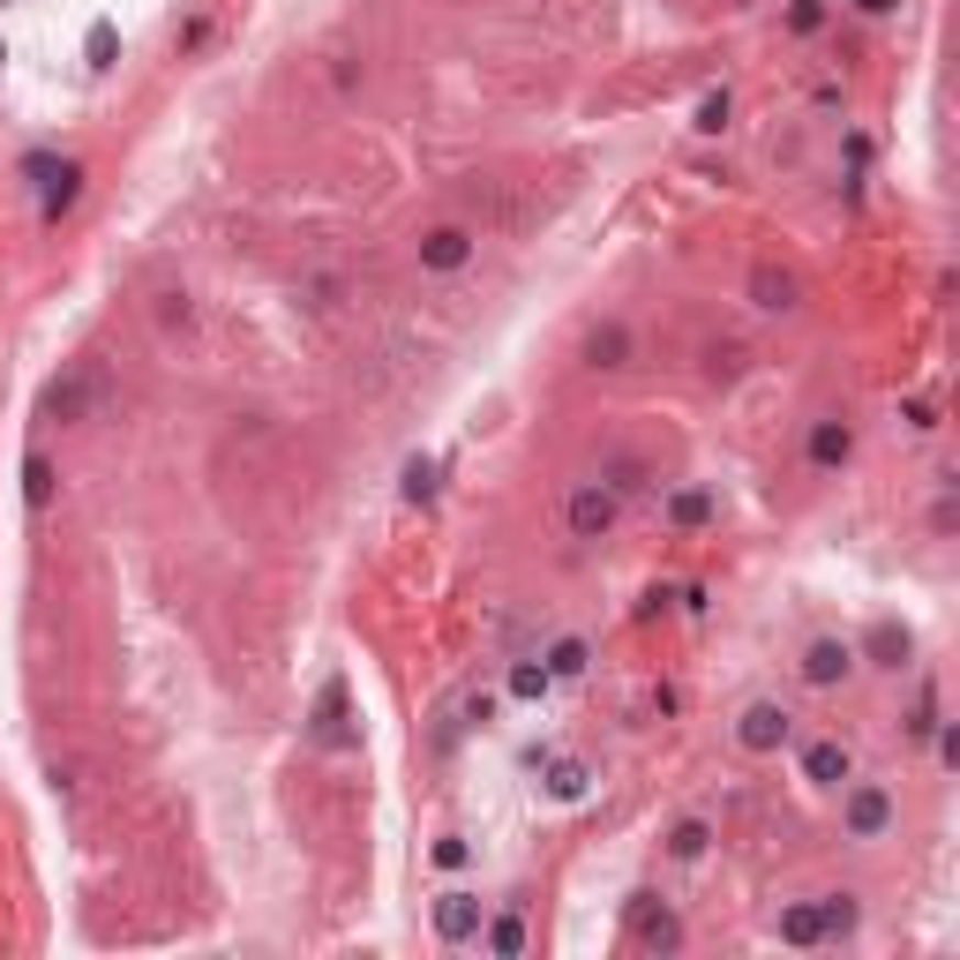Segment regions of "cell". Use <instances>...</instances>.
Returning <instances> with one entry per match:
<instances>
[{"mask_svg":"<svg viewBox=\"0 0 960 960\" xmlns=\"http://www.w3.org/2000/svg\"><path fill=\"white\" fill-rule=\"evenodd\" d=\"M578 669H585V645H578V638H563V645L548 653V675H578Z\"/></svg>","mask_w":960,"mask_h":960,"instance_id":"18","label":"cell"},{"mask_svg":"<svg viewBox=\"0 0 960 960\" xmlns=\"http://www.w3.org/2000/svg\"><path fill=\"white\" fill-rule=\"evenodd\" d=\"M848 923H856V901H826V938H834V930H848Z\"/></svg>","mask_w":960,"mask_h":960,"instance_id":"22","label":"cell"},{"mask_svg":"<svg viewBox=\"0 0 960 960\" xmlns=\"http://www.w3.org/2000/svg\"><path fill=\"white\" fill-rule=\"evenodd\" d=\"M848 451H856V428H848V420H818V428H810V465H848Z\"/></svg>","mask_w":960,"mask_h":960,"instance_id":"9","label":"cell"},{"mask_svg":"<svg viewBox=\"0 0 960 960\" xmlns=\"http://www.w3.org/2000/svg\"><path fill=\"white\" fill-rule=\"evenodd\" d=\"M803 773H810L818 788H848V773H856V758H848V743H834V736H818V743L803 751Z\"/></svg>","mask_w":960,"mask_h":960,"instance_id":"5","label":"cell"},{"mask_svg":"<svg viewBox=\"0 0 960 960\" xmlns=\"http://www.w3.org/2000/svg\"><path fill=\"white\" fill-rule=\"evenodd\" d=\"M706 518H713L706 488H683V496H675V526H706Z\"/></svg>","mask_w":960,"mask_h":960,"instance_id":"13","label":"cell"},{"mask_svg":"<svg viewBox=\"0 0 960 960\" xmlns=\"http://www.w3.org/2000/svg\"><path fill=\"white\" fill-rule=\"evenodd\" d=\"M413 255H420V271H443V278H451V271L473 263V225H428L413 241Z\"/></svg>","mask_w":960,"mask_h":960,"instance_id":"2","label":"cell"},{"mask_svg":"<svg viewBox=\"0 0 960 960\" xmlns=\"http://www.w3.org/2000/svg\"><path fill=\"white\" fill-rule=\"evenodd\" d=\"M23 496H31V510H45V496H53V465H45V459L23 465Z\"/></svg>","mask_w":960,"mask_h":960,"instance_id":"14","label":"cell"},{"mask_svg":"<svg viewBox=\"0 0 960 960\" xmlns=\"http://www.w3.org/2000/svg\"><path fill=\"white\" fill-rule=\"evenodd\" d=\"M541 691H548V669H533V661L510 669V698H541Z\"/></svg>","mask_w":960,"mask_h":960,"instance_id":"16","label":"cell"},{"mask_svg":"<svg viewBox=\"0 0 960 960\" xmlns=\"http://www.w3.org/2000/svg\"><path fill=\"white\" fill-rule=\"evenodd\" d=\"M428 496H435V465L413 459V465H406V503H428Z\"/></svg>","mask_w":960,"mask_h":960,"instance_id":"17","label":"cell"},{"mask_svg":"<svg viewBox=\"0 0 960 960\" xmlns=\"http://www.w3.org/2000/svg\"><path fill=\"white\" fill-rule=\"evenodd\" d=\"M90 68H113V23L90 31Z\"/></svg>","mask_w":960,"mask_h":960,"instance_id":"21","label":"cell"},{"mask_svg":"<svg viewBox=\"0 0 960 960\" xmlns=\"http://www.w3.org/2000/svg\"><path fill=\"white\" fill-rule=\"evenodd\" d=\"M548 795H563V803H578V795H585V765H578V758H555V765H548Z\"/></svg>","mask_w":960,"mask_h":960,"instance_id":"12","label":"cell"},{"mask_svg":"<svg viewBox=\"0 0 960 960\" xmlns=\"http://www.w3.org/2000/svg\"><path fill=\"white\" fill-rule=\"evenodd\" d=\"M481 923H488V901H481V893H443V901H435V938H443V946L481 938Z\"/></svg>","mask_w":960,"mask_h":960,"instance_id":"3","label":"cell"},{"mask_svg":"<svg viewBox=\"0 0 960 960\" xmlns=\"http://www.w3.org/2000/svg\"><path fill=\"white\" fill-rule=\"evenodd\" d=\"M848 669H856V645H840V638H818V645L803 653V683H818V691L840 683Z\"/></svg>","mask_w":960,"mask_h":960,"instance_id":"8","label":"cell"},{"mask_svg":"<svg viewBox=\"0 0 960 960\" xmlns=\"http://www.w3.org/2000/svg\"><path fill=\"white\" fill-rule=\"evenodd\" d=\"M585 361H593V368H624L630 361V331L624 323H600V331L585 338Z\"/></svg>","mask_w":960,"mask_h":960,"instance_id":"10","label":"cell"},{"mask_svg":"<svg viewBox=\"0 0 960 960\" xmlns=\"http://www.w3.org/2000/svg\"><path fill=\"white\" fill-rule=\"evenodd\" d=\"M698 128H706V135H720V128H728V90H713L706 106H698Z\"/></svg>","mask_w":960,"mask_h":960,"instance_id":"20","label":"cell"},{"mask_svg":"<svg viewBox=\"0 0 960 960\" xmlns=\"http://www.w3.org/2000/svg\"><path fill=\"white\" fill-rule=\"evenodd\" d=\"M856 8H863V15H885V8H893V0H856Z\"/></svg>","mask_w":960,"mask_h":960,"instance_id":"24","label":"cell"},{"mask_svg":"<svg viewBox=\"0 0 960 960\" xmlns=\"http://www.w3.org/2000/svg\"><path fill=\"white\" fill-rule=\"evenodd\" d=\"M488 946H496V953H526V923H518V916L488 923Z\"/></svg>","mask_w":960,"mask_h":960,"instance_id":"15","label":"cell"},{"mask_svg":"<svg viewBox=\"0 0 960 960\" xmlns=\"http://www.w3.org/2000/svg\"><path fill=\"white\" fill-rule=\"evenodd\" d=\"M781 938H788V946H818V938H826V908H788V916H781Z\"/></svg>","mask_w":960,"mask_h":960,"instance_id":"11","label":"cell"},{"mask_svg":"<svg viewBox=\"0 0 960 960\" xmlns=\"http://www.w3.org/2000/svg\"><path fill=\"white\" fill-rule=\"evenodd\" d=\"M608 526H616V496H608V488H578V496H571V533H578V541H600Z\"/></svg>","mask_w":960,"mask_h":960,"instance_id":"6","label":"cell"},{"mask_svg":"<svg viewBox=\"0 0 960 960\" xmlns=\"http://www.w3.org/2000/svg\"><path fill=\"white\" fill-rule=\"evenodd\" d=\"M788 736H795V720H788V706H773V698L743 706V720H736V743H743L751 758H773Z\"/></svg>","mask_w":960,"mask_h":960,"instance_id":"1","label":"cell"},{"mask_svg":"<svg viewBox=\"0 0 960 960\" xmlns=\"http://www.w3.org/2000/svg\"><path fill=\"white\" fill-rule=\"evenodd\" d=\"M818 15H826L818 0H795V15H788V23H795V31H818Z\"/></svg>","mask_w":960,"mask_h":960,"instance_id":"23","label":"cell"},{"mask_svg":"<svg viewBox=\"0 0 960 960\" xmlns=\"http://www.w3.org/2000/svg\"><path fill=\"white\" fill-rule=\"evenodd\" d=\"M840 818H848L856 840H871V834H885V818H893V795L885 788H848V810H840Z\"/></svg>","mask_w":960,"mask_h":960,"instance_id":"7","label":"cell"},{"mask_svg":"<svg viewBox=\"0 0 960 960\" xmlns=\"http://www.w3.org/2000/svg\"><path fill=\"white\" fill-rule=\"evenodd\" d=\"M751 300L765 308V316H788L795 300H803V286H795V271H781V263H758L751 271Z\"/></svg>","mask_w":960,"mask_h":960,"instance_id":"4","label":"cell"},{"mask_svg":"<svg viewBox=\"0 0 960 960\" xmlns=\"http://www.w3.org/2000/svg\"><path fill=\"white\" fill-rule=\"evenodd\" d=\"M675 856H683V863H691V856H706V826H698V818H691V826H675V840H669Z\"/></svg>","mask_w":960,"mask_h":960,"instance_id":"19","label":"cell"}]
</instances>
